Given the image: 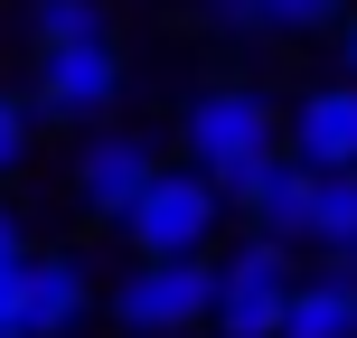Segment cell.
I'll list each match as a JSON object with an SVG mask.
<instances>
[{
  "mask_svg": "<svg viewBox=\"0 0 357 338\" xmlns=\"http://www.w3.org/2000/svg\"><path fill=\"white\" fill-rule=\"evenodd\" d=\"M178 151H188L216 188H235L264 151H282V104H273L264 85H245V75H216V85H197L188 113H178Z\"/></svg>",
  "mask_w": 357,
  "mask_h": 338,
  "instance_id": "1",
  "label": "cell"
},
{
  "mask_svg": "<svg viewBox=\"0 0 357 338\" xmlns=\"http://www.w3.org/2000/svg\"><path fill=\"white\" fill-rule=\"evenodd\" d=\"M29 104L47 123H104L123 104V38H29Z\"/></svg>",
  "mask_w": 357,
  "mask_h": 338,
  "instance_id": "2",
  "label": "cell"
},
{
  "mask_svg": "<svg viewBox=\"0 0 357 338\" xmlns=\"http://www.w3.org/2000/svg\"><path fill=\"white\" fill-rule=\"evenodd\" d=\"M216 226H226V188H216L207 169H151L142 197L123 207V245L132 254H207Z\"/></svg>",
  "mask_w": 357,
  "mask_h": 338,
  "instance_id": "3",
  "label": "cell"
},
{
  "mask_svg": "<svg viewBox=\"0 0 357 338\" xmlns=\"http://www.w3.org/2000/svg\"><path fill=\"white\" fill-rule=\"evenodd\" d=\"M282 301H291V245L264 235V226H245V245L216 254L207 329L216 338H273V329H282Z\"/></svg>",
  "mask_w": 357,
  "mask_h": 338,
  "instance_id": "4",
  "label": "cell"
},
{
  "mask_svg": "<svg viewBox=\"0 0 357 338\" xmlns=\"http://www.w3.org/2000/svg\"><path fill=\"white\" fill-rule=\"evenodd\" d=\"M207 301H216V263L207 254H142L113 282V329H132V338L207 329Z\"/></svg>",
  "mask_w": 357,
  "mask_h": 338,
  "instance_id": "5",
  "label": "cell"
},
{
  "mask_svg": "<svg viewBox=\"0 0 357 338\" xmlns=\"http://www.w3.org/2000/svg\"><path fill=\"white\" fill-rule=\"evenodd\" d=\"M310 188H320V169L301 160V151H264L245 178H235V207H245V226H264V235H282V245H310Z\"/></svg>",
  "mask_w": 357,
  "mask_h": 338,
  "instance_id": "6",
  "label": "cell"
},
{
  "mask_svg": "<svg viewBox=\"0 0 357 338\" xmlns=\"http://www.w3.org/2000/svg\"><path fill=\"white\" fill-rule=\"evenodd\" d=\"M151 169H160V151H151L142 132H85V151H75V207L104 216V226H123V207L142 197Z\"/></svg>",
  "mask_w": 357,
  "mask_h": 338,
  "instance_id": "7",
  "label": "cell"
},
{
  "mask_svg": "<svg viewBox=\"0 0 357 338\" xmlns=\"http://www.w3.org/2000/svg\"><path fill=\"white\" fill-rule=\"evenodd\" d=\"M282 141L301 151L310 169H357V75H339V85H310L301 104L282 113Z\"/></svg>",
  "mask_w": 357,
  "mask_h": 338,
  "instance_id": "8",
  "label": "cell"
},
{
  "mask_svg": "<svg viewBox=\"0 0 357 338\" xmlns=\"http://www.w3.org/2000/svg\"><path fill=\"white\" fill-rule=\"evenodd\" d=\"M94 310V272L75 254H29V329L38 338H75Z\"/></svg>",
  "mask_w": 357,
  "mask_h": 338,
  "instance_id": "9",
  "label": "cell"
},
{
  "mask_svg": "<svg viewBox=\"0 0 357 338\" xmlns=\"http://www.w3.org/2000/svg\"><path fill=\"white\" fill-rule=\"evenodd\" d=\"M339 19H348V0H207V29H226V38H320Z\"/></svg>",
  "mask_w": 357,
  "mask_h": 338,
  "instance_id": "10",
  "label": "cell"
},
{
  "mask_svg": "<svg viewBox=\"0 0 357 338\" xmlns=\"http://www.w3.org/2000/svg\"><path fill=\"white\" fill-rule=\"evenodd\" d=\"M273 338H357V272L329 263V272H310V282H291Z\"/></svg>",
  "mask_w": 357,
  "mask_h": 338,
  "instance_id": "11",
  "label": "cell"
},
{
  "mask_svg": "<svg viewBox=\"0 0 357 338\" xmlns=\"http://www.w3.org/2000/svg\"><path fill=\"white\" fill-rule=\"evenodd\" d=\"M310 254L357 263V169H320V188H310Z\"/></svg>",
  "mask_w": 357,
  "mask_h": 338,
  "instance_id": "12",
  "label": "cell"
},
{
  "mask_svg": "<svg viewBox=\"0 0 357 338\" xmlns=\"http://www.w3.org/2000/svg\"><path fill=\"white\" fill-rule=\"evenodd\" d=\"M113 0H29V38H104Z\"/></svg>",
  "mask_w": 357,
  "mask_h": 338,
  "instance_id": "13",
  "label": "cell"
},
{
  "mask_svg": "<svg viewBox=\"0 0 357 338\" xmlns=\"http://www.w3.org/2000/svg\"><path fill=\"white\" fill-rule=\"evenodd\" d=\"M29 132H38V104L0 85V178H19V160H29Z\"/></svg>",
  "mask_w": 357,
  "mask_h": 338,
  "instance_id": "14",
  "label": "cell"
},
{
  "mask_svg": "<svg viewBox=\"0 0 357 338\" xmlns=\"http://www.w3.org/2000/svg\"><path fill=\"white\" fill-rule=\"evenodd\" d=\"M0 320H29V254L0 263Z\"/></svg>",
  "mask_w": 357,
  "mask_h": 338,
  "instance_id": "15",
  "label": "cell"
},
{
  "mask_svg": "<svg viewBox=\"0 0 357 338\" xmlns=\"http://www.w3.org/2000/svg\"><path fill=\"white\" fill-rule=\"evenodd\" d=\"M19 254H29V226H19L10 197H0V263H19Z\"/></svg>",
  "mask_w": 357,
  "mask_h": 338,
  "instance_id": "16",
  "label": "cell"
},
{
  "mask_svg": "<svg viewBox=\"0 0 357 338\" xmlns=\"http://www.w3.org/2000/svg\"><path fill=\"white\" fill-rule=\"evenodd\" d=\"M339 75H357V0H348V19H339Z\"/></svg>",
  "mask_w": 357,
  "mask_h": 338,
  "instance_id": "17",
  "label": "cell"
},
{
  "mask_svg": "<svg viewBox=\"0 0 357 338\" xmlns=\"http://www.w3.org/2000/svg\"><path fill=\"white\" fill-rule=\"evenodd\" d=\"M0 338H38V329H29V320H0Z\"/></svg>",
  "mask_w": 357,
  "mask_h": 338,
  "instance_id": "18",
  "label": "cell"
},
{
  "mask_svg": "<svg viewBox=\"0 0 357 338\" xmlns=\"http://www.w3.org/2000/svg\"><path fill=\"white\" fill-rule=\"evenodd\" d=\"M169 338H216V329H169Z\"/></svg>",
  "mask_w": 357,
  "mask_h": 338,
  "instance_id": "19",
  "label": "cell"
}]
</instances>
